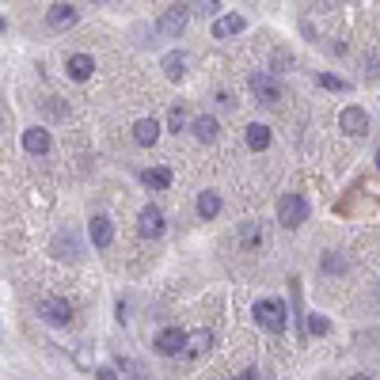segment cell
I'll return each mask as SVG.
<instances>
[{
    "label": "cell",
    "mask_w": 380,
    "mask_h": 380,
    "mask_svg": "<svg viewBox=\"0 0 380 380\" xmlns=\"http://www.w3.org/2000/svg\"><path fill=\"white\" fill-rule=\"evenodd\" d=\"M88 236H92L95 248H110V243H115V225H110V217L95 213L92 225H88Z\"/></svg>",
    "instance_id": "9"
},
{
    "label": "cell",
    "mask_w": 380,
    "mask_h": 380,
    "mask_svg": "<svg viewBox=\"0 0 380 380\" xmlns=\"http://www.w3.org/2000/svg\"><path fill=\"white\" fill-rule=\"evenodd\" d=\"M73 23H76V8L73 4H53L46 12V27H53V31H69Z\"/></svg>",
    "instance_id": "12"
},
{
    "label": "cell",
    "mask_w": 380,
    "mask_h": 380,
    "mask_svg": "<svg viewBox=\"0 0 380 380\" xmlns=\"http://www.w3.org/2000/svg\"><path fill=\"white\" fill-rule=\"evenodd\" d=\"M240 243H243L248 251H263V248H266V232H263L259 221H248V225L240 228Z\"/></svg>",
    "instance_id": "15"
},
{
    "label": "cell",
    "mask_w": 380,
    "mask_h": 380,
    "mask_svg": "<svg viewBox=\"0 0 380 380\" xmlns=\"http://www.w3.org/2000/svg\"><path fill=\"white\" fill-rule=\"evenodd\" d=\"M251 312H255V320H259V327L274 331V334H282V331H285V323H289L282 300H259V305H255Z\"/></svg>",
    "instance_id": "2"
},
{
    "label": "cell",
    "mask_w": 380,
    "mask_h": 380,
    "mask_svg": "<svg viewBox=\"0 0 380 380\" xmlns=\"http://www.w3.org/2000/svg\"><path fill=\"white\" fill-rule=\"evenodd\" d=\"M305 331L308 334H327L331 331V323L323 320V316H308V323H305Z\"/></svg>",
    "instance_id": "25"
},
{
    "label": "cell",
    "mask_w": 380,
    "mask_h": 380,
    "mask_svg": "<svg viewBox=\"0 0 380 380\" xmlns=\"http://www.w3.org/2000/svg\"><path fill=\"white\" fill-rule=\"evenodd\" d=\"M320 88H327V92H350V80H339V76H331V73H320Z\"/></svg>",
    "instance_id": "23"
},
{
    "label": "cell",
    "mask_w": 380,
    "mask_h": 380,
    "mask_svg": "<svg viewBox=\"0 0 380 380\" xmlns=\"http://www.w3.org/2000/svg\"><path fill=\"white\" fill-rule=\"evenodd\" d=\"M118 323H130V308H126V300H118Z\"/></svg>",
    "instance_id": "29"
},
{
    "label": "cell",
    "mask_w": 380,
    "mask_h": 380,
    "mask_svg": "<svg viewBox=\"0 0 380 380\" xmlns=\"http://www.w3.org/2000/svg\"><path fill=\"white\" fill-rule=\"evenodd\" d=\"M183 126H186V107L175 103V107H171V118H167V130H171V133H183Z\"/></svg>",
    "instance_id": "22"
},
{
    "label": "cell",
    "mask_w": 380,
    "mask_h": 380,
    "mask_svg": "<svg viewBox=\"0 0 380 380\" xmlns=\"http://www.w3.org/2000/svg\"><path fill=\"white\" fill-rule=\"evenodd\" d=\"M248 149H251V152H266V149H270V130L259 126V122L248 126Z\"/></svg>",
    "instance_id": "20"
},
{
    "label": "cell",
    "mask_w": 380,
    "mask_h": 380,
    "mask_svg": "<svg viewBox=\"0 0 380 380\" xmlns=\"http://www.w3.org/2000/svg\"><path fill=\"white\" fill-rule=\"evenodd\" d=\"M38 316L46 323H53V327H69V323H73V305H69V300H58V297H46L38 305Z\"/></svg>",
    "instance_id": "5"
},
{
    "label": "cell",
    "mask_w": 380,
    "mask_h": 380,
    "mask_svg": "<svg viewBox=\"0 0 380 380\" xmlns=\"http://www.w3.org/2000/svg\"><path fill=\"white\" fill-rule=\"evenodd\" d=\"M243 27H248V23H243V16H236V12L221 16L217 23H213V38H232V35H240Z\"/></svg>",
    "instance_id": "18"
},
{
    "label": "cell",
    "mask_w": 380,
    "mask_h": 380,
    "mask_svg": "<svg viewBox=\"0 0 380 380\" xmlns=\"http://www.w3.org/2000/svg\"><path fill=\"white\" fill-rule=\"evenodd\" d=\"M323 266H327V270H346V263H339L334 255H327V259H323Z\"/></svg>",
    "instance_id": "28"
},
{
    "label": "cell",
    "mask_w": 380,
    "mask_h": 380,
    "mask_svg": "<svg viewBox=\"0 0 380 380\" xmlns=\"http://www.w3.org/2000/svg\"><path fill=\"white\" fill-rule=\"evenodd\" d=\"M248 88H251V95L259 99V103H278V99H285V88H282V80H274L270 73H251L248 76Z\"/></svg>",
    "instance_id": "3"
},
{
    "label": "cell",
    "mask_w": 380,
    "mask_h": 380,
    "mask_svg": "<svg viewBox=\"0 0 380 380\" xmlns=\"http://www.w3.org/2000/svg\"><path fill=\"white\" fill-rule=\"evenodd\" d=\"M190 8H194L198 16H217L221 0H190Z\"/></svg>",
    "instance_id": "24"
},
{
    "label": "cell",
    "mask_w": 380,
    "mask_h": 380,
    "mask_svg": "<svg viewBox=\"0 0 380 380\" xmlns=\"http://www.w3.org/2000/svg\"><path fill=\"white\" fill-rule=\"evenodd\" d=\"M183 342H186V331H179V327H164V331H156L152 350H156V354H164V357H175L179 350H183Z\"/></svg>",
    "instance_id": "6"
},
{
    "label": "cell",
    "mask_w": 380,
    "mask_h": 380,
    "mask_svg": "<svg viewBox=\"0 0 380 380\" xmlns=\"http://www.w3.org/2000/svg\"><path fill=\"white\" fill-rule=\"evenodd\" d=\"M274 65H278V69H282V65H293V53H282V50H278V53H274Z\"/></svg>",
    "instance_id": "27"
},
{
    "label": "cell",
    "mask_w": 380,
    "mask_h": 380,
    "mask_svg": "<svg viewBox=\"0 0 380 380\" xmlns=\"http://www.w3.org/2000/svg\"><path fill=\"white\" fill-rule=\"evenodd\" d=\"M186 65H190L186 53H183V50H171V53H164L160 69H164L167 80H183V76H186Z\"/></svg>",
    "instance_id": "11"
},
{
    "label": "cell",
    "mask_w": 380,
    "mask_h": 380,
    "mask_svg": "<svg viewBox=\"0 0 380 380\" xmlns=\"http://www.w3.org/2000/svg\"><path fill=\"white\" fill-rule=\"evenodd\" d=\"M217 133H221V126H217L213 115H198V118H194V137L202 141V144H213Z\"/></svg>",
    "instance_id": "16"
},
{
    "label": "cell",
    "mask_w": 380,
    "mask_h": 380,
    "mask_svg": "<svg viewBox=\"0 0 380 380\" xmlns=\"http://www.w3.org/2000/svg\"><path fill=\"white\" fill-rule=\"evenodd\" d=\"M65 69H69V76H73V80H88V76L95 73V58H88V53H73Z\"/></svg>",
    "instance_id": "17"
},
{
    "label": "cell",
    "mask_w": 380,
    "mask_h": 380,
    "mask_svg": "<svg viewBox=\"0 0 380 380\" xmlns=\"http://www.w3.org/2000/svg\"><path fill=\"white\" fill-rule=\"evenodd\" d=\"M137 232H141L144 240H160V236H164V213H160V206H144V209H141Z\"/></svg>",
    "instance_id": "7"
},
{
    "label": "cell",
    "mask_w": 380,
    "mask_h": 380,
    "mask_svg": "<svg viewBox=\"0 0 380 380\" xmlns=\"http://www.w3.org/2000/svg\"><path fill=\"white\" fill-rule=\"evenodd\" d=\"M209 350H213V334H209V331H194V334H186V342H183V350H179V354L206 357Z\"/></svg>",
    "instance_id": "10"
},
{
    "label": "cell",
    "mask_w": 380,
    "mask_h": 380,
    "mask_svg": "<svg viewBox=\"0 0 380 380\" xmlns=\"http://www.w3.org/2000/svg\"><path fill=\"white\" fill-rule=\"evenodd\" d=\"M278 221L285 228H300L308 221V202L300 194H282L278 198Z\"/></svg>",
    "instance_id": "1"
},
{
    "label": "cell",
    "mask_w": 380,
    "mask_h": 380,
    "mask_svg": "<svg viewBox=\"0 0 380 380\" xmlns=\"http://www.w3.org/2000/svg\"><path fill=\"white\" fill-rule=\"evenodd\" d=\"M236 380H259V373L251 369V373H243V376H236Z\"/></svg>",
    "instance_id": "30"
},
{
    "label": "cell",
    "mask_w": 380,
    "mask_h": 380,
    "mask_svg": "<svg viewBox=\"0 0 380 380\" xmlns=\"http://www.w3.org/2000/svg\"><path fill=\"white\" fill-rule=\"evenodd\" d=\"M217 213H221V194H217V190H206V194L198 198V217L209 221V217H217Z\"/></svg>",
    "instance_id": "21"
},
{
    "label": "cell",
    "mask_w": 380,
    "mask_h": 380,
    "mask_svg": "<svg viewBox=\"0 0 380 380\" xmlns=\"http://www.w3.org/2000/svg\"><path fill=\"white\" fill-rule=\"evenodd\" d=\"M133 141H137L141 149L156 144V141H160V122H156V118H141L137 126H133Z\"/></svg>",
    "instance_id": "14"
},
{
    "label": "cell",
    "mask_w": 380,
    "mask_h": 380,
    "mask_svg": "<svg viewBox=\"0 0 380 380\" xmlns=\"http://www.w3.org/2000/svg\"><path fill=\"white\" fill-rule=\"evenodd\" d=\"M95 376H99V380H118V376H115V369H110V365H99V369H95Z\"/></svg>",
    "instance_id": "26"
},
{
    "label": "cell",
    "mask_w": 380,
    "mask_h": 380,
    "mask_svg": "<svg viewBox=\"0 0 380 380\" xmlns=\"http://www.w3.org/2000/svg\"><path fill=\"white\" fill-rule=\"evenodd\" d=\"M186 23H190V8H186V4H171V8L160 16V23H156V27H160L164 38H179V35L186 31Z\"/></svg>",
    "instance_id": "4"
},
{
    "label": "cell",
    "mask_w": 380,
    "mask_h": 380,
    "mask_svg": "<svg viewBox=\"0 0 380 380\" xmlns=\"http://www.w3.org/2000/svg\"><path fill=\"white\" fill-rule=\"evenodd\" d=\"M339 126H342V133H350V137H361V133H369V115L361 107H342Z\"/></svg>",
    "instance_id": "8"
},
{
    "label": "cell",
    "mask_w": 380,
    "mask_h": 380,
    "mask_svg": "<svg viewBox=\"0 0 380 380\" xmlns=\"http://www.w3.org/2000/svg\"><path fill=\"white\" fill-rule=\"evenodd\" d=\"M141 183L152 186V190H167V186H171V171H167V167H144Z\"/></svg>",
    "instance_id": "19"
},
{
    "label": "cell",
    "mask_w": 380,
    "mask_h": 380,
    "mask_svg": "<svg viewBox=\"0 0 380 380\" xmlns=\"http://www.w3.org/2000/svg\"><path fill=\"white\" fill-rule=\"evenodd\" d=\"M50 144H53V141H50V133L42 130V126H35V130H27V133H23V149H27L31 156H46V152H50Z\"/></svg>",
    "instance_id": "13"
},
{
    "label": "cell",
    "mask_w": 380,
    "mask_h": 380,
    "mask_svg": "<svg viewBox=\"0 0 380 380\" xmlns=\"http://www.w3.org/2000/svg\"><path fill=\"white\" fill-rule=\"evenodd\" d=\"M350 380H373V376H369V373H357V376H350Z\"/></svg>",
    "instance_id": "31"
}]
</instances>
